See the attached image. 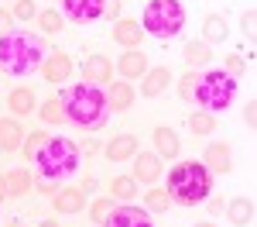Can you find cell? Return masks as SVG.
Wrapping results in <instances>:
<instances>
[{
  "instance_id": "obj_1",
  "label": "cell",
  "mask_w": 257,
  "mask_h": 227,
  "mask_svg": "<svg viewBox=\"0 0 257 227\" xmlns=\"http://www.w3.org/2000/svg\"><path fill=\"white\" fill-rule=\"evenodd\" d=\"M62 114L65 121L82 127V131H99L110 121V103H106V90L96 86V83L82 80L79 86H62L59 93Z\"/></svg>"
},
{
  "instance_id": "obj_2",
  "label": "cell",
  "mask_w": 257,
  "mask_h": 227,
  "mask_svg": "<svg viewBox=\"0 0 257 227\" xmlns=\"http://www.w3.org/2000/svg\"><path fill=\"white\" fill-rule=\"evenodd\" d=\"M48 55V41L35 31H7L0 35V72L24 80L31 72H38L41 62Z\"/></svg>"
},
{
  "instance_id": "obj_3",
  "label": "cell",
  "mask_w": 257,
  "mask_h": 227,
  "mask_svg": "<svg viewBox=\"0 0 257 227\" xmlns=\"http://www.w3.org/2000/svg\"><path fill=\"white\" fill-rule=\"evenodd\" d=\"M168 200L178 206H196L202 203L209 193H213V172L202 162L189 159V162H178L172 172H168Z\"/></svg>"
},
{
  "instance_id": "obj_4",
  "label": "cell",
  "mask_w": 257,
  "mask_h": 227,
  "mask_svg": "<svg viewBox=\"0 0 257 227\" xmlns=\"http://www.w3.org/2000/svg\"><path fill=\"white\" fill-rule=\"evenodd\" d=\"M79 144L72 141V138H65V134H55V138H48V141L38 148V155H35V165L41 169V176L48 179V183H62V179H69L76 169H79Z\"/></svg>"
},
{
  "instance_id": "obj_5",
  "label": "cell",
  "mask_w": 257,
  "mask_h": 227,
  "mask_svg": "<svg viewBox=\"0 0 257 227\" xmlns=\"http://www.w3.org/2000/svg\"><path fill=\"white\" fill-rule=\"evenodd\" d=\"M237 97V80L226 72V69H206L196 72V90H192V100L199 103V110L206 114H219L226 110Z\"/></svg>"
},
{
  "instance_id": "obj_6",
  "label": "cell",
  "mask_w": 257,
  "mask_h": 227,
  "mask_svg": "<svg viewBox=\"0 0 257 227\" xmlns=\"http://www.w3.org/2000/svg\"><path fill=\"white\" fill-rule=\"evenodd\" d=\"M185 28V4L182 0H148L141 14V31L168 41Z\"/></svg>"
},
{
  "instance_id": "obj_7",
  "label": "cell",
  "mask_w": 257,
  "mask_h": 227,
  "mask_svg": "<svg viewBox=\"0 0 257 227\" xmlns=\"http://www.w3.org/2000/svg\"><path fill=\"white\" fill-rule=\"evenodd\" d=\"M62 18L72 24H89L106 14V0H59Z\"/></svg>"
},
{
  "instance_id": "obj_8",
  "label": "cell",
  "mask_w": 257,
  "mask_h": 227,
  "mask_svg": "<svg viewBox=\"0 0 257 227\" xmlns=\"http://www.w3.org/2000/svg\"><path fill=\"white\" fill-rule=\"evenodd\" d=\"M103 227H155L151 224V210L134 203H120L110 210V217L103 220Z\"/></svg>"
},
{
  "instance_id": "obj_9",
  "label": "cell",
  "mask_w": 257,
  "mask_h": 227,
  "mask_svg": "<svg viewBox=\"0 0 257 227\" xmlns=\"http://www.w3.org/2000/svg\"><path fill=\"white\" fill-rule=\"evenodd\" d=\"M38 72H41V80H45V83L62 86V83H69V76H72V59H69L65 52H48Z\"/></svg>"
},
{
  "instance_id": "obj_10",
  "label": "cell",
  "mask_w": 257,
  "mask_h": 227,
  "mask_svg": "<svg viewBox=\"0 0 257 227\" xmlns=\"http://www.w3.org/2000/svg\"><path fill=\"white\" fill-rule=\"evenodd\" d=\"M161 169H165V165H161V159L155 155V152H138V155H134V172H131V179H134L138 186L141 183L155 186L158 176H161Z\"/></svg>"
},
{
  "instance_id": "obj_11",
  "label": "cell",
  "mask_w": 257,
  "mask_h": 227,
  "mask_svg": "<svg viewBox=\"0 0 257 227\" xmlns=\"http://www.w3.org/2000/svg\"><path fill=\"white\" fill-rule=\"evenodd\" d=\"M148 69H151V65H148V55H144L141 48H127V52L113 62V72H120L127 83H131V80H141Z\"/></svg>"
},
{
  "instance_id": "obj_12",
  "label": "cell",
  "mask_w": 257,
  "mask_h": 227,
  "mask_svg": "<svg viewBox=\"0 0 257 227\" xmlns=\"http://www.w3.org/2000/svg\"><path fill=\"white\" fill-rule=\"evenodd\" d=\"M202 165L213 172V176H226L233 169V152L226 141H213L206 152H202Z\"/></svg>"
},
{
  "instance_id": "obj_13",
  "label": "cell",
  "mask_w": 257,
  "mask_h": 227,
  "mask_svg": "<svg viewBox=\"0 0 257 227\" xmlns=\"http://www.w3.org/2000/svg\"><path fill=\"white\" fill-rule=\"evenodd\" d=\"M52 206H55V213H65V217L82 213L86 210V193H82L79 186H65V189H59L52 196Z\"/></svg>"
},
{
  "instance_id": "obj_14",
  "label": "cell",
  "mask_w": 257,
  "mask_h": 227,
  "mask_svg": "<svg viewBox=\"0 0 257 227\" xmlns=\"http://www.w3.org/2000/svg\"><path fill=\"white\" fill-rule=\"evenodd\" d=\"M82 80L96 83V86H110L113 83V62L106 55H93V59L82 62Z\"/></svg>"
},
{
  "instance_id": "obj_15",
  "label": "cell",
  "mask_w": 257,
  "mask_h": 227,
  "mask_svg": "<svg viewBox=\"0 0 257 227\" xmlns=\"http://www.w3.org/2000/svg\"><path fill=\"white\" fill-rule=\"evenodd\" d=\"M168 83H172V69H168V65H155V69H148V72L141 76V97L155 100V97L165 93Z\"/></svg>"
},
{
  "instance_id": "obj_16",
  "label": "cell",
  "mask_w": 257,
  "mask_h": 227,
  "mask_svg": "<svg viewBox=\"0 0 257 227\" xmlns=\"http://www.w3.org/2000/svg\"><path fill=\"white\" fill-rule=\"evenodd\" d=\"M151 141H155V155L158 159H178V152H182V141H178L175 127H155L151 131Z\"/></svg>"
},
{
  "instance_id": "obj_17",
  "label": "cell",
  "mask_w": 257,
  "mask_h": 227,
  "mask_svg": "<svg viewBox=\"0 0 257 227\" xmlns=\"http://www.w3.org/2000/svg\"><path fill=\"white\" fill-rule=\"evenodd\" d=\"M106 103H110L113 114L131 110V107H134V86H131L127 80H113L110 86H106Z\"/></svg>"
},
{
  "instance_id": "obj_18",
  "label": "cell",
  "mask_w": 257,
  "mask_h": 227,
  "mask_svg": "<svg viewBox=\"0 0 257 227\" xmlns=\"http://www.w3.org/2000/svg\"><path fill=\"white\" fill-rule=\"evenodd\" d=\"M113 41L123 45V48H141L144 31H141L138 18H117V24H113Z\"/></svg>"
},
{
  "instance_id": "obj_19",
  "label": "cell",
  "mask_w": 257,
  "mask_h": 227,
  "mask_svg": "<svg viewBox=\"0 0 257 227\" xmlns=\"http://www.w3.org/2000/svg\"><path fill=\"white\" fill-rule=\"evenodd\" d=\"M103 155H106V162H131L138 155V138L134 134H117L103 148Z\"/></svg>"
},
{
  "instance_id": "obj_20",
  "label": "cell",
  "mask_w": 257,
  "mask_h": 227,
  "mask_svg": "<svg viewBox=\"0 0 257 227\" xmlns=\"http://www.w3.org/2000/svg\"><path fill=\"white\" fill-rule=\"evenodd\" d=\"M7 107H11V114H18V117H28V114H35V110H38L35 90H31V86H14V90L7 93Z\"/></svg>"
},
{
  "instance_id": "obj_21",
  "label": "cell",
  "mask_w": 257,
  "mask_h": 227,
  "mask_svg": "<svg viewBox=\"0 0 257 227\" xmlns=\"http://www.w3.org/2000/svg\"><path fill=\"white\" fill-rule=\"evenodd\" d=\"M24 131L18 117H0V152H21Z\"/></svg>"
},
{
  "instance_id": "obj_22",
  "label": "cell",
  "mask_w": 257,
  "mask_h": 227,
  "mask_svg": "<svg viewBox=\"0 0 257 227\" xmlns=\"http://www.w3.org/2000/svg\"><path fill=\"white\" fill-rule=\"evenodd\" d=\"M226 35H230V24H226L223 14H206L202 18V41L206 45H219V41H226Z\"/></svg>"
},
{
  "instance_id": "obj_23",
  "label": "cell",
  "mask_w": 257,
  "mask_h": 227,
  "mask_svg": "<svg viewBox=\"0 0 257 227\" xmlns=\"http://www.w3.org/2000/svg\"><path fill=\"white\" fill-rule=\"evenodd\" d=\"M226 217H230V224L247 227L254 220V200H250V196H233V200L226 203Z\"/></svg>"
},
{
  "instance_id": "obj_24",
  "label": "cell",
  "mask_w": 257,
  "mask_h": 227,
  "mask_svg": "<svg viewBox=\"0 0 257 227\" xmlns=\"http://www.w3.org/2000/svg\"><path fill=\"white\" fill-rule=\"evenodd\" d=\"M182 59H185L189 69H202L206 62L213 59V52H209V45H206V41H189V45L182 48Z\"/></svg>"
},
{
  "instance_id": "obj_25",
  "label": "cell",
  "mask_w": 257,
  "mask_h": 227,
  "mask_svg": "<svg viewBox=\"0 0 257 227\" xmlns=\"http://www.w3.org/2000/svg\"><path fill=\"white\" fill-rule=\"evenodd\" d=\"M110 196L120 200V203H131V200L138 196V183H134L131 176H113V179H110Z\"/></svg>"
},
{
  "instance_id": "obj_26",
  "label": "cell",
  "mask_w": 257,
  "mask_h": 227,
  "mask_svg": "<svg viewBox=\"0 0 257 227\" xmlns=\"http://www.w3.org/2000/svg\"><path fill=\"white\" fill-rule=\"evenodd\" d=\"M189 131H192V134H199V138L213 134V131H216V114H206V110L189 114Z\"/></svg>"
},
{
  "instance_id": "obj_27",
  "label": "cell",
  "mask_w": 257,
  "mask_h": 227,
  "mask_svg": "<svg viewBox=\"0 0 257 227\" xmlns=\"http://www.w3.org/2000/svg\"><path fill=\"white\" fill-rule=\"evenodd\" d=\"M38 28L45 31V35H59L62 28H65V18H62V11H41L38 14Z\"/></svg>"
},
{
  "instance_id": "obj_28",
  "label": "cell",
  "mask_w": 257,
  "mask_h": 227,
  "mask_svg": "<svg viewBox=\"0 0 257 227\" xmlns=\"http://www.w3.org/2000/svg\"><path fill=\"white\" fill-rule=\"evenodd\" d=\"M38 117L45 124H69L65 121V114H62V103H59V97H52V100H45L38 107Z\"/></svg>"
},
{
  "instance_id": "obj_29",
  "label": "cell",
  "mask_w": 257,
  "mask_h": 227,
  "mask_svg": "<svg viewBox=\"0 0 257 227\" xmlns=\"http://www.w3.org/2000/svg\"><path fill=\"white\" fill-rule=\"evenodd\" d=\"M7 189H11V196H28V189H31V176H28L24 169L7 172Z\"/></svg>"
},
{
  "instance_id": "obj_30",
  "label": "cell",
  "mask_w": 257,
  "mask_h": 227,
  "mask_svg": "<svg viewBox=\"0 0 257 227\" xmlns=\"http://www.w3.org/2000/svg\"><path fill=\"white\" fill-rule=\"evenodd\" d=\"M48 138H52L48 131H31V134H28V141H21V155H24L28 162H35V155H38V148H41L45 141H48Z\"/></svg>"
},
{
  "instance_id": "obj_31",
  "label": "cell",
  "mask_w": 257,
  "mask_h": 227,
  "mask_svg": "<svg viewBox=\"0 0 257 227\" xmlns=\"http://www.w3.org/2000/svg\"><path fill=\"white\" fill-rule=\"evenodd\" d=\"M168 206H172L168 193H165V189H158V186H151V189H148V196H144V210H155V213H161V210H168Z\"/></svg>"
},
{
  "instance_id": "obj_32",
  "label": "cell",
  "mask_w": 257,
  "mask_h": 227,
  "mask_svg": "<svg viewBox=\"0 0 257 227\" xmlns=\"http://www.w3.org/2000/svg\"><path fill=\"white\" fill-rule=\"evenodd\" d=\"M113 196H103V200H96V203L89 206V217H93V224H99L103 227V220H106V217H110V210H113Z\"/></svg>"
},
{
  "instance_id": "obj_33",
  "label": "cell",
  "mask_w": 257,
  "mask_h": 227,
  "mask_svg": "<svg viewBox=\"0 0 257 227\" xmlns=\"http://www.w3.org/2000/svg\"><path fill=\"white\" fill-rule=\"evenodd\" d=\"M192 90H196V69H189V72L178 76V97H182V100L192 103Z\"/></svg>"
},
{
  "instance_id": "obj_34",
  "label": "cell",
  "mask_w": 257,
  "mask_h": 227,
  "mask_svg": "<svg viewBox=\"0 0 257 227\" xmlns=\"http://www.w3.org/2000/svg\"><path fill=\"white\" fill-rule=\"evenodd\" d=\"M11 14L18 21H31V18H38V7H35V0H18Z\"/></svg>"
},
{
  "instance_id": "obj_35",
  "label": "cell",
  "mask_w": 257,
  "mask_h": 227,
  "mask_svg": "<svg viewBox=\"0 0 257 227\" xmlns=\"http://www.w3.org/2000/svg\"><path fill=\"white\" fill-rule=\"evenodd\" d=\"M240 28H243V35H247V38H254V28H257L254 7H247V11H243V18H240Z\"/></svg>"
},
{
  "instance_id": "obj_36",
  "label": "cell",
  "mask_w": 257,
  "mask_h": 227,
  "mask_svg": "<svg viewBox=\"0 0 257 227\" xmlns=\"http://www.w3.org/2000/svg\"><path fill=\"white\" fill-rule=\"evenodd\" d=\"M243 65H247V62H243V55H226V72H230L233 80L243 72Z\"/></svg>"
},
{
  "instance_id": "obj_37",
  "label": "cell",
  "mask_w": 257,
  "mask_h": 227,
  "mask_svg": "<svg viewBox=\"0 0 257 227\" xmlns=\"http://www.w3.org/2000/svg\"><path fill=\"white\" fill-rule=\"evenodd\" d=\"M243 121H247V131L257 127V100H247V107H243Z\"/></svg>"
},
{
  "instance_id": "obj_38",
  "label": "cell",
  "mask_w": 257,
  "mask_h": 227,
  "mask_svg": "<svg viewBox=\"0 0 257 227\" xmlns=\"http://www.w3.org/2000/svg\"><path fill=\"white\" fill-rule=\"evenodd\" d=\"M7 31H14V14L0 11V35H7Z\"/></svg>"
},
{
  "instance_id": "obj_39",
  "label": "cell",
  "mask_w": 257,
  "mask_h": 227,
  "mask_svg": "<svg viewBox=\"0 0 257 227\" xmlns=\"http://www.w3.org/2000/svg\"><path fill=\"white\" fill-rule=\"evenodd\" d=\"M219 210H226V200L223 196H213L209 200V213H219Z\"/></svg>"
},
{
  "instance_id": "obj_40",
  "label": "cell",
  "mask_w": 257,
  "mask_h": 227,
  "mask_svg": "<svg viewBox=\"0 0 257 227\" xmlns=\"http://www.w3.org/2000/svg\"><path fill=\"white\" fill-rule=\"evenodd\" d=\"M120 14V0H106V14L103 18H117Z\"/></svg>"
},
{
  "instance_id": "obj_41",
  "label": "cell",
  "mask_w": 257,
  "mask_h": 227,
  "mask_svg": "<svg viewBox=\"0 0 257 227\" xmlns=\"http://www.w3.org/2000/svg\"><path fill=\"white\" fill-rule=\"evenodd\" d=\"M11 196V189H7V176H0V200H7Z\"/></svg>"
},
{
  "instance_id": "obj_42",
  "label": "cell",
  "mask_w": 257,
  "mask_h": 227,
  "mask_svg": "<svg viewBox=\"0 0 257 227\" xmlns=\"http://www.w3.org/2000/svg\"><path fill=\"white\" fill-rule=\"evenodd\" d=\"M38 227H59V224H55V220H41Z\"/></svg>"
},
{
  "instance_id": "obj_43",
  "label": "cell",
  "mask_w": 257,
  "mask_h": 227,
  "mask_svg": "<svg viewBox=\"0 0 257 227\" xmlns=\"http://www.w3.org/2000/svg\"><path fill=\"white\" fill-rule=\"evenodd\" d=\"M192 227H216V224H192Z\"/></svg>"
}]
</instances>
